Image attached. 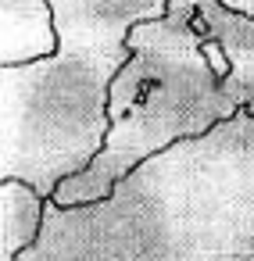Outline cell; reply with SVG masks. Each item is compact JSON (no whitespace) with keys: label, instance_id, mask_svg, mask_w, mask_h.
I'll return each instance as SVG.
<instances>
[{"label":"cell","instance_id":"6da1fadb","mask_svg":"<svg viewBox=\"0 0 254 261\" xmlns=\"http://www.w3.org/2000/svg\"><path fill=\"white\" fill-rule=\"evenodd\" d=\"M18 261H254V115L147 158L93 204L43 200Z\"/></svg>","mask_w":254,"mask_h":261},{"label":"cell","instance_id":"7a4b0ae2","mask_svg":"<svg viewBox=\"0 0 254 261\" xmlns=\"http://www.w3.org/2000/svg\"><path fill=\"white\" fill-rule=\"evenodd\" d=\"M125 61L108 86L100 154L50 197L79 207L108 197L147 158L254 115V11L225 0H165L125 29Z\"/></svg>","mask_w":254,"mask_h":261},{"label":"cell","instance_id":"3957f363","mask_svg":"<svg viewBox=\"0 0 254 261\" xmlns=\"http://www.w3.org/2000/svg\"><path fill=\"white\" fill-rule=\"evenodd\" d=\"M125 61L122 36L54 33V47L0 61V182L50 200L108 136V86Z\"/></svg>","mask_w":254,"mask_h":261},{"label":"cell","instance_id":"277c9868","mask_svg":"<svg viewBox=\"0 0 254 261\" xmlns=\"http://www.w3.org/2000/svg\"><path fill=\"white\" fill-rule=\"evenodd\" d=\"M43 215V197L18 182H0V261H18L33 243Z\"/></svg>","mask_w":254,"mask_h":261},{"label":"cell","instance_id":"5b68a950","mask_svg":"<svg viewBox=\"0 0 254 261\" xmlns=\"http://www.w3.org/2000/svg\"><path fill=\"white\" fill-rule=\"evenodd\" d=\"M11 4H18V0H0V15H8V8H11ZM0 61H22L18 54L4 50V36H0Z\"/></svg>","mask_w":254,"mask_h":261}]
</instances>
